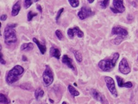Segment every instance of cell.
<instances>
[{
  "label": "cell",
  "mask_w": 138,
  "mask_h": 104,
  "mask_svg": "<svg viewBox=\"0 0 138 104\" xmlns=\"http://www.w3.org/2000/svg\"><path fill=\"white\" fill-rule=\"evenodd\" d=\"M62 104H66V102H63Z\"/></svg>",
  "instance_id": "cell-35"
},
{
  "label": "cell",
  "mask_w": 138,
  "mask_h": 104,
  "mask_svg": "<svg viewBox=\"0 0 138 104\" xmlns=\"http://www.w3.org/2000/svg\"><path fill=\"white\" fill-rule=\"evenodd\" d=\"M93 14V12H92L91 9L88 7H82L80 10L78 12V16L80 20H83L86 18H88L91 15Z\"/></svg>",
  "instance_id": "cell-9"
},
{
  "label": "cell",
  "mask_w": 138,
  "mask_h": 104,
  "mask_svg": "<svg viewBox=\"0 0 138 104\" xmlns=\"http://www.w3.org/2000/svg\"><path fill=\"white\" fill-rule=\"evenodd\" d=\"M0 62H1V63L2 65H5L6 64V61L4 60V59L3 57V54L1 53V59H0Z\"/></svg>",
  "instance_id": "cell-30"
},
{
  "label": "cell",
  "mask_w": 138,
  "mask_h": 104,
  "mask_svg": "<svg viewBox=\"0 0 138 104\" xmlns=\"http://www.w3.org/2000/svg\"><path fill=\"white\" fill-rule=\"evenodd\" d=\"M46 104H47V103H46Z\"/></svg>",
  "instance_id": "cell-37"
},
{
  "label": "cell",
  "mask_w": 138,
  "mask_h": 104,
  "mask_svg": "<svg viewBox=\"0 0 138 104\" xmlns=\"http://www.w3.org/2000/svg\"><path fill=\"white\" fill-rule=\"evenodd\" d=\"M49 101H50V102H52V103H54V101H53V100H51V99H49Z\"/></svg>",
  "instance_id": "cell-34"
},
{
  "label": "cell",
  "mask_w": 138,
  "mask_h": 104,
  "mask_svg": "<svg viewBox=\"0 0 138 104\" xmlns=\"http://www.w3.org/2000/svg\"><path fill=\"white\" fill-rule=\"evenodd\" d=\"M116 80H117L118 86L119 87H125V88H130L133 86V84L131 82H124V79L122 77H120V76H116Z\"/></svg>",
  "instance_id": "cell-12"
},
{
  "label": "cell",
  "mask_w": 138,
  "mask_h": 104,
  "mask_svg": "<svg viewBox=\"0 0 138 104\" xmlns=\"http://www.w3.org/2000/svg\"><path fill=\"white\" fill-rule=\"evenodd\" d=\"M110 1L109 0H106V1H101L99 2V4H100V7L102 9H106L108 6Z\"/></svg>",
  "instance_id": "cell-23"
},
{
  "label": "cell",
  "mask_w": 138,
  "mask_h": 104,
  "mask_svg": "<svg viewBox=\"0 0 138 104\" xmlns=\"http://www.w3.org/2000/svg\"><path fill=\"white\" fill-rule=\"evenodd\" d=\"M113 7H111V11L114 13H123L125 11V7L124 5L123 1H119V0H114L113 1Z\"/></svg>",
  "instance_id": "cell-6"
},
{
  "label": "cell",
  "mask_w": 138,
  "mask_h": 104,
  "mask_svg": "<svg viewBox=\"0 0 138 104\" xmlns=\"http://www.w3.org/2000/svg\"><path fill=\"white\" fill-rule=\"evenodd\" d=\"M37 9H38V10H39L40 12H42V8H41V6L39 5V4H38L37 6Z\"/></svg>",
  "instance_id": "cell-32"
},
{
  "label": "cell",
  "mask_w": 138,
  "mask_h": 104,
  "mask_svg": "<svg viewBox=\"0 0 138 104\" xmlns=\"http://www.w3.org/2000/svg\"><path fill=\"white\" fill-rule=\"evenodd\" d=\"M0 102H1V103L3 104H9L10 103L9 99L2 93H1V94H0Z\"/></svg>",
  "instance_id": "cell-20"
},
{
  "label": "cell",
  "mask_w": 138,
  "mask_h": 104,
  "mask_svg": "<svg viewBox=\"0 0 138 104\" xmlns=\"http://www.w3.org/2000/svg\"><path fill=\"white\" fill-rule=\"evenodd\" d=\"M49 54L50 56L56 58L57 59H60L61 53L59 49L54 48V47H52V48H50Z\"/></svg>",
  "instance_id": "cell-15"
},
{
  "label": "cell",
  "mask_w": 138,
  "mask_h": 104,
  "mask_svg": "<svg viewBox=\"0 0 138 104\" xmlns=\"http://www.w3.org/2000/svg\"><path fill=\"white\" fill-rule=\"evenodd\" d=\"M21 9V4L20 1H17L16 3H15V4L13 6L12 9L11 14L12 16H16L18 13H19L20 10Z\"/></svg>",
  "instance_id": "cell-14"
},
{
  "label": "cell",
  "mask_w": 138,
  "mask_h": 104,
  "mask_svg": "<svg viewBox=\"0 0 138 104\" xmlns=\"http://www.w3.org/2000/svg\"><path fill=\"white\" fill-rule=\"evenodd\" d=\"M74 54L75 57L78 62L80 63L82 62V56L81 53L78 51H74Z\"/></svg>",
  "instance_id": "cell-21"
},
{
  "label": "cell",
  "mask_w": 138,
  "mask_h": 104,
  "mask_svg": "<svg viewBox=\"0 0 138 104\" xmlns=\"http://www.w3.org/2000/svg\"><path fill=\"white\" fill-rule=\"evenodd\" d=\"M119 58V54L115 53L110 58L100 60L98 63V66L102 71L105 72L110 71L114 68Z\"/></svg>",
  "instance_id": "cell-1"
},
{
  "label": "cell",
  "mask_w": 138,
  "mask_h": 104,
  "mask_svg": "<svg viewBox=\"0 0 138 104\" xmlns=\"http://www.w3.org/2000/svg\"><path fill=\"white\" fill-rule=\"evenodd\" d=\"M68 90L70 91V94H71L73 97H76V96H79L80 94V93L77 90H76V88H74V87L72 86V85H70L68 86Z\"/></svg>",
  "instance_id": "cell-18"
},
{
  "label": "cell",
  "mask_w": 138,
  "mask_h": 104,
  "mask_svg": "<svg viewBox=\"0 0 138 104\" xmlns=\"http://www.w3.org/2000/svg\"><path fill=\"white\" fill-rule=\"evenodd\" d=\"M104 79H105L106 85H107V88H108L109 91H110V93H111L112 95L114 97H117L118 96L117 91L116 90V86H115L114 80L111 77H108V76H106L104 78Z\"/></svg>",
  "instance_id": "cell-5"
},
{
  "label": "cell",
  "mask_w": 138,
  "mask_h": 104,
  "mask_svg": "<svg viewBox=\"0 0 138 104\" xmlns=\"http://www.w3.org/2000/svg\"><path fill=\"white\" fill-rule=\"evenodd\" d=\"M124 37H120V36H117V37L116 38V39H114V43L115 45H120L121 43V42H122V41L124 40Z\"/></svg>",
  "instance_id": "cell-24"
},
{
  "label": "cell",
  "mask_w": 138,
  "mask_h": 104,
  "mask_svg": "<svg viewBox=\"0 0 138 104\" xmlns=\"http://www.w3.org/2000/svg\"><path fill=\"white\" fill-rule=\"evenodd\" d=\"M22 60L23 61H24V62H26V61H27V57H26L25 56H23L22 57Z\"/></svg>",
  "instance_id": "cell-33"
},
{
  "label": "cell",
  "mask_w": 138,
  "mask_h": 104,
  "mask_svg": "<svg viewBox=\"0 0 138 104\" xmlns=\"http://www.w3.org/2000/svg\"><path fill=\"white\" fill-rule=\"evenodd\" d=\"M62 62L66 65H67L69 68L72 69L73 70H75V68L73 65V61L70 57H69L67 55H64L62 57Z\"/></svg>",
  "instance_id": "cell-13"
},
{
  "label": "cell",
  "mask_w": 138,
  "mask_h": 104,
  "mask_svg": "<svg viewBox=\"0 0 138 104\" xmlns=\"http://www.w3.org/2000/svg\"><path fill=\"white\" fill-rule=\"evenodd\" d=\"M4 42L6 45H10L12 44L15 43L17 42L16 30L14 29V28H12L7 26L4 29Z\"/></svg>",
  "instance_id": "cell-3"
},
{
  "label": "cell",
  "mask_w": 138,
  "mask_h": 104,
  "mask_svg": "<svg viewBox=\"0 0 138 104\" xmlns=\"http://www.w3.org/2000/svg\"><path fill=\"white\" fill-rule=\"evenodd\" d=\"M20 87L21 88H23V89H24V90H31L32 89V87L30 85H29V84L26 83H24L23 85H21Z\"/></svg>",
  "instance_id": "cell-28"
},
{
  "label": "cell",
  "mask_w": 138,
  "mask_h": 104,
  "mask_svg": "<svg viewBox=\"0 0 138 104\" xmlns=\"http://www.w3.org/2000/svg\"><path fill=\"white\" fill-rule=\"evenodd\" d=\"M33 3L32 1H30V0H26L24 2V7L25 9H27L32 5V4Z\"/></svg>",
  "instance_id": "cell-26"
},
{
  "label": "cell",
  "mask_w": 138,
  "mask_h": 104,
  "mask_svg": "<svg viewBox=\"0 0 138 104\" xmlns=\"http://www.w3.org/2000/svg\"><path fill=\"white\" fill-rule=\"evenodd\" d=\"M90 93H91L93 98L96 99L97 101L100 102L102 104H108V100L105 98V96L102 94H101L97 90L91 89V91H90Z\"/></svg>",
  "instance_id": "cell-7"
},
{
  "label": "cell",
  "mask_w": 138,
  "mask_h": 104,
  "mask_svg": "<svg viewBox=\"0 0 138 104\" xmlns=\"http://www.w3.org/2000/svg\"><path fill=\"white\" fill-rule=\"evenodd\" d=\"M119 71L123 74H128L131 72V69L128 64V61L125 58H123L120 61L119 65Z\"/></svg>",
  "instance_id": "cell-8"
},
{
  "label": "cell",
  "mask_w": 138,
  "mask_h": 104,
  "mask_svg": "<svg viewBox=\"0 0 138 104\" xmlns=\"http://www.w3.org/2000/svg\"><path fill=\"white\" fill-rule=\"evenodd\" d=\"M44 91L43 90H41L40 88H38L37 89L35 90V97L36 98L37 100H38V99L44 96Z\"/></svg>",
  "instance_id": "cell-19"
},
{
  "label": "cell",
  "mask_w": 138,
  "mask_h": 104,
  "mask_svg": "<svg viewBox=\"0 0 138 104\" xmlns=\"http://www.w3.org/2000/svg\"><path fill=\"white\" fill-rule=\"evenodd\" d=\"M33 48V45L32 43H23L21 46V50L23 51H29L32 50Z\"/></svg>",
  "instance_id": "cell-17"
},
{
  "label": "cell",
  "mask_w": 138,
  "mask_h": 104,
  "mask_svg": "<svg viewBox=\"0 0 138 104\" xmlns=\"http://www.w3.org/2000/svg\"><path fill=\"white\" fill-rule=\"evenodd\" d=\"M37 13H33L32 11H29L28 12V13H27V20L29 21H30L33 19V18L34 16H37Z\"/></svg>",
  "instance_id": "cell-25"
},
{
  "label": "cell",
  "mask_w": 138,
  "mask_h": 104,
  "mask_svg": "<svg viewBox=\"0 0 138 104\" xmlns=\"http://www.w3.org/2000/svg\"><path fill=\"white\" fill-rule=\"evenodd\" d=\"M70 5L73 7H77L79 6V1L78 0H70L68 1Z\"/></svg>",
  "instance_id": "cell-22"
},
{
  "label": "cell",
  "mask_w": 138,
  "mask_h": 104,
  "mask_svg": "<svg viewBox=\"0 0 138 104\" xmlns=\"http://www.w3.org/2000/svg\"><path fill=\"white\" fill-rule=\"evenodd\" d=\"M42 78L46 86H49L53 83L54 81V74L51 68L48 65L46 66L45 70L43 73Z\"/></svg>",
  "instance_id": "cell-4"
},
{
  "label": "cell",
  "mask_w": 138,
  "mask_h": 104,
  "mask_svg": "<svg viewBox=\"0 0 138 104\" xmlns=\"http://www.w3.org/2000/svg\"><path fill=\"white\" fill-rule=\"evenodd\" d=\"M56 35L57 36V37L58 38L59 40H63V33L62 32L60 31V30H57L56 31Z\"/></svg>",
  "instance_id": "cell-27"
},
{
  "label": "cell",
  "mask_w": 138,
  "mask_h": 104,
  "mask_svg": "<svg viewBox=\"0 0 138 104\" xmlns=\"http://www.w3.org/2000/svg\"><path fill=\"white\" fill-rule=\"evenodd\" d=\"M33 41L38 46V49H39L41 54H44L46 51V46L44 45H43V44H41V43L39 42V40L38 39H37L36 38H33Z\"/></svg>",
  "instance_id": "cell-16"
},
{
  "label": "cell",
  "mask_w": 138,
  "mask_h": 104,
  "mask_svg": "<svg viewBox=\"0 0 138 104\" xmlns=\"http://www.w3.org/2000/svg\"><path fill=\"white\" fill-rule=\"evenodd\" d=\"M68 36L71 39H73L75 36L78 37L82 38L84 36V33L79 29V27H74V28H70L68 30Z\"/></svg>",
  "instance_id": "cell-10"
},
{
  "label": "cell",
  "mask_w": 138,
  "mask_h": 104,
  "mask_svg": "<svg viewBox=\"0 0 138 104\" xmlns=\"http://www.w3.org/2000/svg\"><path fill=\"white\" fill-rule=\"evenodd\" d=\"M7 15L3 14V15H1V21H5L7 19Z\"/></svg>",
  "instance_id": "cell-31"
},
{
  "label": "cell",
  "mask_w": 138,
  "mask_h": 104,
  "mask_svg": "<svg viewBox=\"0 0 138 104\" xmlns=\"http://www.w3.org/2000/svg\"><path fill=\"white\" fill-rule=\"evenodd\" d=\"M24 70L22 66L16 65L10 70L6 76V81L9 85H12L19 80L20 77L24 73Z\"/></svg>",
  "instance_id": "cell-2"
},
{
  "label": "cell",
  "mask_w": 138,
  "mask_h": 104,
  "mask_svg": "<svg viewBox=\"0 0 138 104\" xmlns=\"http://www.w3.org/2000/svg\"><path fill=\"white\" fill-rule=\"evenodd\" d=\"M63 10H64V9H63V8H62V9H60V10H59V11H58L57 14V15H56V21H58V20H59V18H60V17L61 15H62V12H63Z\"/></svg>",
  "instance_id": "cell-29"
},
{
  "label": "cell",
  "mask_w": 138,
  "mask_h": 104,
  "mask_svg": "<svg viewBox=\"0 0 138 104\" xmlns=\"http://www.w3.org/2000/svg\"><path fill=\"white\" fill-rule=\"evenodd\" d=\"M88 2L90 3H93V2H94V1H89Z\"/></svg>",
  "instance_id": "cell-36"
},
{
  "label": "cell",
  "mask_w": 138,
  "mask_h": 104,
  "mask_svg": "<svg viewBox=\"0 0 138 104\" xmlns=\"http://www.w3.org/2000/svg\"><path fill=\"white\" fill-rule=\"evenodd\" d=\"M111 33L113 35H117L118 36L123 37L127 36L128 34V31L125 29L120 26H116L113 27Z\"/></svg>",
  "instance_id": "cell-11"
}]
</instances>
